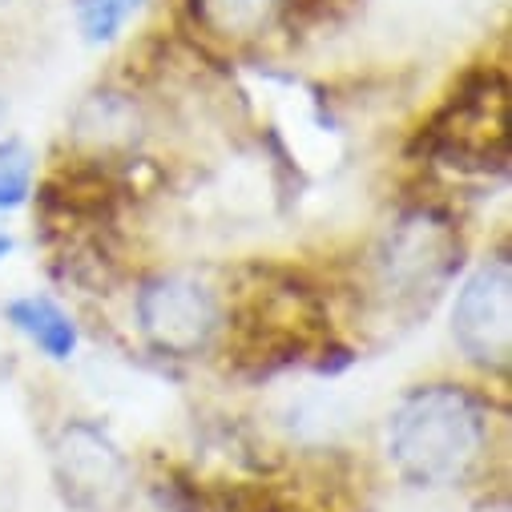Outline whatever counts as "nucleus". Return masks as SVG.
<instances>
[{"mask_svg":"<svg viewBox=\"0 0 512 512\" xmlns=\"http://www.w3.org/2000/svg\"><path fill=\"white\" fill-rule=\"evenodd\" d=\"M492 440L488 400L456 379H428L408 388L383 420V456L392 472L420 492L468 484Z\"/></svg>","mask_w":512,"mask_h":512,"instance_id":"nucleus-1","label":"nucleus"},{"mask_svg":"<svg viewBox=\"0 0 512 512\" xmlns=\"http://www.w3.org/2000/svg\"><path fill=\"white\" fill-rule=\"evenodd\" d=\"M460 263V222L440 206H408L371 246V291L392 315L416 319L448 291Z\"/></svg>","mask_w":512,"mask_h":512,"instance_id":"nucleus-2","label":"nucleus"},{"mask_svg":"<svg viewBox=\"0 0 512 512\" xmlns=\"http://www.w3.org/2000/svg\"><path fill=\"white\" fill-rule=\"evenodd\" d=\"M134 323L162 359H198L222 339L226 303L194 271H158L138 283Z\"/></svg>","mask_w":512,"mask_h":512,"instance_id":"nucleus-3","label":"nucleus"},{"mask_svg":"<svg viewBox=\"0 0 512 512\" xmlns=\"http://www.w3.org/2000/svg\"><path fill=\"white\" fill-rule=\"evenodd\" d=\"M49 468L73 512H121L134 492L125 448L89 416H69L49 440Z\"/></svg>","mask_w":512,"mask_h":512,"instance_id":"nucleus-4","label":"nucleus"},{"mask_svg":"<svg viewBox=\"0 0 512 512\" xmlns=\"http://www.w3.org/2000/svg\"><path fill=\"white\" fill-rule=\"evenodd\" d=\"M452 343L460 355L488 371L504 375L512 363V263L508 254L484 259L460 287L452 303Z\"/></svg>","mask_w":512,"mask_h":512,"instance_id":"nucleus-5","label":"nucleus"},{"mask_svg":"<svg viewBox=\"0 0 512 512\" xmlns=\"http://www.w3.org/2000/svg\"><path fill=\"white\" fill-rule=\"evenodd\" d=\"M432 150L444 166L492 170L504 166V93H468L432 130Z\"/></svg>","mask_w":512,"mask_h":512,"instance_id":"nucleus-6","label":"nucleus"},{"mask_svg":"<svg viewBox=\"0 0 512 512\" xmlns=\"http://www.w3.org/2000/svg\"><path fill=\"white\" fill-rule=\"evenodd\" d=\"M5 319L13 323V331H21L45 359H73L77 355V323L69 319V311L45 295H21V299H9L5 303Z\"/></svg>","mask_w":512,"mask_h":512,"instance_id":"nucleus-7","label":"nucleus"},{"mask_svg":"<svg viewBox=\"0 0 512 512\" xmlns=\"http://www.w3.org/2000/svg\"><path fill=\"white\" fill-rule=\"evenodd\" d=\"M279 9V0H194L198 21L226 41H246L263 33Z\"/></svg>","mask_w":512,"mask_h":512,"instance_id":"nucleus-8","label":"nucleus"},{"mask_svg":"<svg viewBox=\"0 0 512 512\" xmlns=\"http://www.w3.org/2000/svg\"><path fill=\"white\" fill-rule=\"evenodd\" d=\"M146 0H73L77 29L89 45H109L125 25L138 17Z\"/></svg>","mask_w":512,"mask_h":512,"instance_id":"nucleus-9","label":"nucleus"},{"mask_svg":"<svg viewBox=\"0 0 512 512\" xmlns=\"http://www.w3.org/2000/svg\"><path fill=\"white\" fill-rule=\"evenodd\" d=\"M33 194V154L25 142H0V210H17Z\"/></svg>","mask_w":512,"mask_h":512,"instance_id":"nucleus-10","label":"nucleus"},{"mask_svg":"<svg viewBox=\"0 0 512 512\" xmlns=\"http://www.w3.org/2000/svg\"><path fill=\"white\" fill-rule=\"evenodd\" d=\"M9 250H13V238H9L5 230H0V259H5V254H9Z\"/></svg>","mask_w":512,"mask_h":512,"instance_id":"nucleus-11","label":"nucleus"},{"mask_svg":"<svg viewBox=\"0 0 512 512\" xmlns=\"http://www.w3.org/2000/svg\"><path fill=\"white\" fill-rule=\"evenodd\" d=\"M5 5H9V0H0V9H5Z\"/></svg>","mask_w":512,"mask_h":512,"instance_id":"nucleus-12","label":"nucleus"}]
</instances>
